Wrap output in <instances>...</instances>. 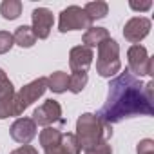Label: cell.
Here are the masks:
<instances>
[{
    "mask_svg": "<svg viewBox=\"0 0 154 154\" xmlns=\"http://www.w3.org/2000/svg\"><path fill=\"white\" fill-rule=\"evenodd\" d=\"M152 93L154 82L149 80L145 85L129 71L120 72L109 84V93L103 107L98 111V118L109 125L120 123L125 118L152 116Z\"/></svg>",
    "mask_w": 154,
    "mask_h": 154,
    "instance_id": "obj_1",
    "label": "cell"
},
{
    "mask_svg": "<svg viewBox=\"0 0 154 154\" xmlns=\"http://www.w3.org/2000/svg\"><path fill=\"white\" fill-rule=\"evenodd\" d=\"M76 140L80 149L89 150L103 141H109L112 138V125L102 122L93 112H84L76 122Z\"/></svg>",
    "mask_w": 154,
    "mask_h": 154,
    "instance_id": "obj_2",
    "label": "cell"
},
{
    "mask_svg": "<svg viewBox=\"0 0 154 154\" xmlns=\"http://www.w3.org/2000/svg\"><path fill=\"white\" fill-rule=\"evenodd\" d=\"M122 69L120 62V45L116 40L107 38L98 45V60H96V72L102 78H111L118 74Z\"/></svg>",
    "mask_w": 154,
    "mask_h": 154,
    "instance_id": "obj_3",
    "label": "cell"
},
{
    "mask_svg": "<svg viewBox=\"0 0 154 154\" xmlns=\"http://www.w3.org/2000/svg\"><path fill=\"white\" fill-rule=\"evenodd\" d=\"M47 91V78L40 76V78L29 82L24 85L18 93H15V103H13V116H20L33 102H36L44 93Z\"/></svg>",
    "mask_w": 154,
    "mask_h": 154,
    "instance_id": "obj_4",
    "label": "cell"
},
{
    "mask_svg": "<svg viewBox=\"0 0 154 154\" xmlns=\"http://www.w3.org/2000/svg\"><path fill=\"white\" fill-rule=\"evenodd\" d=\"M91 20L85 15V11L78 6H69L60 13V20H58V31L60 33H67V31H78V29H89L91 27Z\"/></svg>",
    "mask_w": 154,
    "mask_h": 154,
    "instance_id": "obj_5",
    "label": "cell"
},
{
    "mask_svg": "<svg viewBox=\"0 0 154 154\" xmlns=\"http://www.w3.org/2000/svg\"><path fill=\"white\" fill-rule=\"evenodd\" d=\"M129 60V72L132 76H150L152 74V58L149 56L147 49L140 44H134L127 51Z\"/></svg>",
    "mask_w": 154,
    "mask_h": 154,
    "instance_id": "obj_6",
    "label": "cell"
},
{
    "mask_svg": "<svg viewBox=\"0 0 154 154\" xmlns=\"http://www.w3.org/2000/svg\"><path fill=\"white\" fill-rule=\"evenodd\" d=\"M35 125H42V127H51L53 123H65V120L62 118V107L56 100H45L38 109H35L33 118Z\"/></svg>",
    "mask_w": 154,
    "mask_h": 154,
    "instance_id": "obj_7",
    "label": "cell"
},
{
    "mask_svg": "<svg viewBox=\"0 0 154 154\" xmlns=\"http://www.w3.org/2000/svg\"><path fill=\"white\" fill-rule=\"evenodd\" d=\"M149 31H150V20L145 18V17H132L123 26V36L132 45L134 44H140L149 35Z\"/></svg>",
    "mask_w": 154,
    "mask_h": 154,
    "instance_id": "obj_8",
    "label": "cell"
},
{
    "mask_svg": "<svg viewBox=\"0 0 154 154\" xmlns=\"http://www.w3.org/2000/svg\"><path fill=\"white\" fill-rule=\"evenodd\" d=\"M31 18H33V27H31V29H33L35 36L45 40V38L49 36L51 29H53V22H54L53 13H51L47 8H36V9L33 11Z\"/></svg>",
    "mask_w": 154,
    "mask_h": 154,
    "instance_id": "obj_9",
    "label": "cell"
},
{
    "mask_svg": "<svg viewBox=\"0 0 154 154\" xmlns=\"http://www.w3.org/2000/svg\"><path fill=\"white\" fill-rule=\"evenodd\" d=\"M9 134L17 143L27 145L36 136V125L31 118H18V120L13 122V125L9 129Z\"/></svg>",
    "mask_w": 154,
    "mask_h": 154,
    "instance_id": "obj_10",
    "label": "cell"
},
{
    "mask_svg": "<svg viewBox=\"0 0 154 154\" xmlns=\"http://www.w3.org/2000/svg\"><path fill=\"white\" fill-rule=\"evenodd\" d=\"M93 58H94L93 49H89V47H85V45H76V47H72L71 53H69V65H71L72 72H76V71L87 72V69H89L91 63H93Z\"/></svg>",
    "mask_w": 154,
    "mask_h": 154,
    "instance_id": "obj_11",
    "label": "cell"
},
{
    "mask_svg": "<svg viewBox=\"0 0 154 154\" xmlns=\"http://www.w3.org/2000/svg\"><path fill=\"white\" fill-rule=\"evenodd\" d=\"M13 103H15V89L13 84L8 82L0 89V120L13 116Z\"/></svg>",
    "mask_w": 154,
    "mask_h": 154,
    "instance_id": "obj_12",
    "label": "cell"
},
{
    "mask_svg": "<svg viewBox=\"0 0 154 154\" xmlns=\"http://www.w3.org/2000/svg\"><path fill=\"white\" fill-rule=\"evenodd\" d=\"M107 38H111L109 36V31L105 29V27H89L85 33H84V38H82V42H84V45L85 47H89V49H93V47H98L103 40H107Z\"/></svg>",
    "mask_w": 154,
    "mask_h": 154,
    "instance_id": "obj_13",
    "label": "cell"
},
{
    "mask_svg": "<svg viewBox=\"0 0 154 154\" xmlns=\"http://www.w3.org/2000/svg\"><path fill=\"white\" fill-rule=\"evenodd\" d=\"M67 84H69V76L63 71H56V72H53L47 78V89H51L56 94L65 93L67 91Z\"/></svg>",
    "mask_w": 154,
    "mask_h": 154,
    "instance_id": "obj_14",
    "label": "cell"
},
{
    "mask_svg": "<svg viewBox=\"0 0 154 154\" xmlns=\"http://www.w3.org/2000/svg\"><path fill=\"white\" fill-rule=\"evenodd\" d=\"M13 40L20 47H33L35 42H36V36H35V33L29 26H20V27H17V31L13 35Z\"/></svg>",
    "mask_w": 154,
    "mask_h": 154,
    "instance_id": "obj_15",
    "label": "cell"
},
{
    "mask_svg": "<svg viewBox=\"0 0 154 154\" xmlns=\"http://www.w3.org/2000/svg\"><path fill=\"white\" fill-rule=\"evenodd\" d=\"M85 15L89 17L91 22L94 20H100V18H105L107 13H109V6L107 2H102V0H96V2H87L85 8H84Z\"/></svg>",
    "mask_w": 154,
    "mask_h": 154,
    "instance_id": "obj_16",
    "label": "cell"
},
{
    "mask_svg": "<svg viewBox=\"0 0 154 154\" xmlns=\"http://www.w3.org/2000/svg\"><path fill=\"white\" fill-rule=\"evenodd\" d=\"M60 140H62V132L54 127H45L42 132H40V145L42 149H51V147H58L60 145Z\"/></svg>",
    "mask_w": 154,
    "mask_h": 154,
    "instance_id": "obj_17",
    "label": "cell"
},
{
    "mask_svg": "<svg viewBox=\"0 0 154 154\" xmlns=\"http://www.w3.org/2000/svg\"><path fill=\"white\" fill-rule=\"evenodd\" d=\"M0 15L6 20H17L22 15V2L20 0H4L0 4Z\"/></svg>",
    "mask_w": 154,
    "mask_h": 154,
    "instance_id": "obj_18",
    "label": "cell"
},
{
    "mask_svg": "<svg viewBox=\"0 0 154 154\" xmlns=\"http://www.w3.org/2000/svg\"><path fill=\"white\" fill-rule=\"evenodd\" d=\"M87 80H89L87 72H84V71H76V72H72V74L69 76L67 89H69L71 93H74V94H78V93H82L84 87L87 85Z\"/></svg>",
    "mask_w": 154,
    "mask_h": 154,
    "instance_id": "obj_19",
    "label": "cell"
},
{
    "mask_svg": "<svg viewBox=\"0 0 154 154\" xmlns=\"http://www.w3.org/2000/svg\"><path fill=\"white\" fill-rule=\"evenodd\" d=\"M60 149L63 150V154H80V145H78V140H76L74 134L67 132V134H62V140H60Z\"/></svg>",
    "mask_w": 154,
    "mask_h": 154,
    "instance_id": "obj_20",
    "label": "cell"
},
{
    "mask_svg": "<svg viewBox=\"0 0 154 154\" xmlns=\"http://www.w3.org/2000/svg\"><path fill=\"white\" fill-rule=\"evenodd\" d=\"M13 45H15L13 35L8 31H0V54H6L8 51H11Z\"/></svg>",
    "mask_w": 154,
    "mask_h": 154,
    "instance_id": "obj_21",
    "label": "cell"
},
{
    "mask_svg": "<svg viewBox=\"0 0 154 154\" xmlns=\"http://www.w3.org/2000/svg\"><path fill=\"white\" fill-rule=\"evenodd\" d=\"M136 152L138 154H154V141L149 140V138L141 140L138 143V147H136Z\"/></svg>",
    "mask_w": 154,
    "mask_h": 154,
    "instance_id": "obj_22",
    "label": "cell"
},
{
    "mask_svg": "<svg viewBox=\"0 0 154 154\" xmlns=\"http://www.w3.org/2000/svg\"><path fill=\"white\" fill-rule=\"evenodd\" d=\"M85 154H112V149H111L109 141H103V143H100V145L85 150Z\"/></svg>",
    "mask_w": 154,
    "mask_h": 154,
    "instance_id": "obj_23",
    "label": "cell"
},
{
    "mask_svg": "<svg viewBox=\"0 0 154 154\" xmlns=\"http://www.w3.org/2000/svg\"><path fill=\"white\" fill-rule=\"evenodd\" d=\"M129 6H131V9H134V11H149V9L152 8V2H150V0H147V2H134V0H131Z\"/></svg>",
    "mask_w": 154,
    "mask_h": 154,
    "instance_id": "obj_24",
    "label": "cell"
},
{
    "mask_svg": "<svg viewBox=\"0 0 154 154\" xmlns=\"http://www.w3.org/2000/svg\"><path fill=\"white\" fill-rule=\"evenodd\" d=\"M9 154H38V150H36L35 147H31V145H22V147L15 149V150L9 152Z\"/></svg>",
    "mask_w": 154,
    "mask_h": 154,
    "instance_id": "obj_25",
    "label": "cell"
},
{
    "mask_svg": "<svg viewBox=\"0 0 154 154\" xmlns=\"http://www.w3.org/2000/svg\"><path fill=\"white\" fill-rule=\"evenodd\" d=\"M9 82V78H8V74L4 72V69H0V89H2L6 84Z\"/></svg>",
    "mask_w": 154,
    "mask_h": 154,
    "instance_id": "obj_26",
    "label": "cell"
},
{
    "mask_svg": "<svg viewBox=\"0 0 154 154\" xmlns=\"http://www.w3.org/2000/svg\"><path fill=\"white\" fill-rule=\"evenodd\" d=\"M45 154H63V150H62V149H60V145H58V147L45 149Z\"/></svg>",
    "mask_w": 154,
    "mask_h": 154,
    "instance_id": "obj_27",
    "label": "cell"
}]
</instances>
